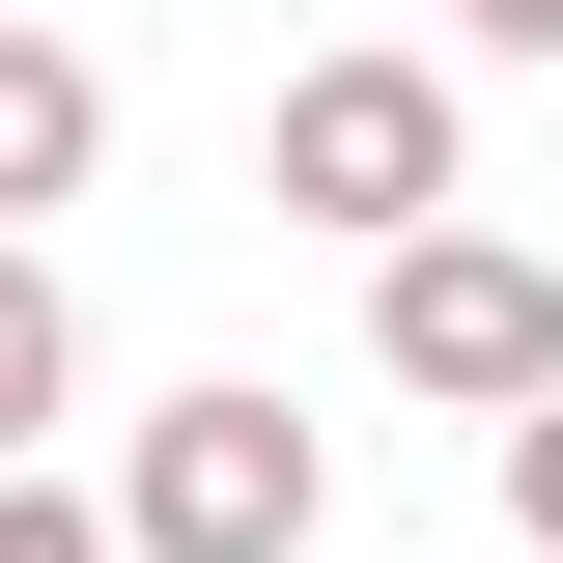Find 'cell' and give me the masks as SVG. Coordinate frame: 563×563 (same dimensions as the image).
I'll list each match as a JSON object with an SVG mask.
<instances>
[{"instance_id":"1","label":"cell","mask_w":563,"mask_h":563,"mask_svg":"<svg viewBox=\"0 0 563 563\" xmlns=\"http://www.w3.org/2000/svg\"><path fill=\"white\" fill-rule=\"evenodd\" d=\"M366 366H395L422 422H536V395H563V254L479 225V198L395 225V254H366Z\"/></svg>"},{"instance_id":"2","label":"cell","mask_w":563,"mask_h":563,"mask_svg":"<svg viewBox=\"0 0 563 563\" xmlns=\"http://www.w3.org/2000/svg\"><path fill=\"white\" fill-rule=\"evenodd\" d=\"M451 169H479L451 57H282V113H254V198H282V225H339V254L451 225Z\"/></svg>"},{"instance_id":"3","label":"cell","mask_w":563,"mask_h":563,"mask_svg":"<svg viewBox=\"0 0 563 563\" xmlns=\"http://www.w3.org/2000/svg\"><path fill=\"white\" fill-rule=\"evenodd\" d=\"M310 507H339V451L282 395H141L113 422V536L141 563H310Z\"/></svg>"},{"instance_id":"4","label":"cell","mask_w":563,"mask_h":563,"mask_svg":"<svg viewBox=\"0 0 563 563\" xmlns=\"http://www.w3.org/2000/svg\"><path fill=\"white\" fill-rule=\"evenodd\" d=\"M85 169H113V57L85 29H0V225H57Z\"/></svg>"},{"instance_id":"5","label":"cell","mask_w":563,"mask_h":563,"mask_svg":"<svg viewBox=\"0 0 563 563\" xmlns=\"http://www.w3.org/2000/svg\"><path fill=\"white\" fill-rule=\"evenodd\" d=\"M85 422V282H57V225H0V451H57Z\"/></svg>"},{"instance_id":"6","label":"cell","mask_w":563,"mask_h":563,"mask_svg":"<svg viewBox=\"0 0 563 563\" xmlns=\"http://www.w3.org/2000/svg\"><path fill=\"white\" fill-rule=\"evenodd\" d=\"M0 563H141V536H113V507L57 479V451H0Z\"/></svg>"},{"instance_id":"7","label":"cell","mask_w":563,"mask_h":563,"mask_svg":"<svg viewBox=\"0 0 563 563\" xmlns=\"http://www.w3.org/2000/svg\"><path fill=\"white\" fill-rule=\"evenodd\" d=\"M507 536H536V563H563V395H536V422H507Z\"/></svg>"},{"instance_id":"8","label":"cell","mask_w":563,"mask_h":563,"mask_svg":"<svg viewBox=\"0 0 563 563\" xmlns=\"http://www.w3.org/2000/svg\"><path fill=\"white\" fill-rule=\"evenodd\" d=\"M451 29H479V57H563V0H451Z\"/></svg>"},{"instance_id":"9","label":"cell","mask_w":563,"mask_h":563,"mask_svg":"<svg viewBox=\"0 0 563 563\" xmlns=\"http://www.w3.org/2000/svg\"><path fill=\"white\" fill-rule=\"evenodd\" d=\"M507 563H536V536H507Z\"/></svg>"}]
</instances>
